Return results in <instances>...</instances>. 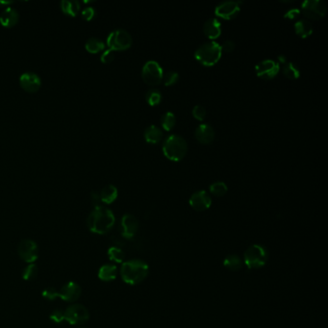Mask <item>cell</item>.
I'll use <instances>...</instances> for the list:
<instances>
[{
    "instance_id": "1",
    "label": "cell",
    "mask_w": 328,
    "mask_h": 328,
    "mask_svg": "<svg viewBox=\"0 0 328 328\" xmlns=\"http://www.w3.org/2000/svg\"><path fill=\"white\" fill-rule=\"evenodd\" d=\"M116 218L114 213L103 206L95 207L87 220V226L92 233L105 235L115 226Z\"/></svg>"
},
{
    "instance_id": "2",
    "label": "cell",
    "mask_w": 328,
    "mask_h": 328,
    "mask_svg": "<svg viewBox=\"0 0 328 328\" xmlns=\"http://www.w3.org/2000/svg\"><path fill=\"white\" fill-rule=\"evenodd\" d=\"M149 265L142 260H130L125 262L121 268V277L129 285H138L149 276Z\"/></svg>"
},
{
    "instance_id": "3",
    "label": "cell",
    "mask_w": 328,
    "mask_h": 328,
    "mask_svg": "<svg viewBox=\"0 0 328 328\" xmlns=\"http://www.w3.org/2000/svg\"><path fill=\"white\" fill-rule=\"evenodd\" d=\"M188 152L186 140L179 135L169 136L163 144V153L171 161L179 162L183 160Z\"/></svg>"
},
{
    "instance_id": "4",
    "label": "cell",
    "mask_w": 328,
    "mask_h": 328,
    "mask_svg": "<svg viewBox=\"0 0 328 328\" xmlns=\"http://www.w3.org/2000/svg\"><path fill=\"white\" fill-rule=\"evenodd\" d=\"M221 46L216 42H208L202 45L196 52L195 58L203 66L212 67L216 65L222 58Z\"/></svg>"
},
{
    "instance_id": "5",
    "label": "cell",
    "mask_w": 328,
    "mask_h": 328,
    "mask_svg": "<svg viewBox=\"0 0 328 328\" xmlns=\"http://www.w3.org/2000/svg\"><path fill=\"white\" fill-rule=\"evenodd\" d=\"M268 250L261 245H252L244 253L245 264L251 270L264 267L268 262Z\"/></svg>"
},
{
    "instance_id": "6",
    "label": "cell",
    "mask_w": 328,
    "mask_h": 328,
    "mask_svg": "<svg viewBox=\"0 0 328 328\" xmlns=\"http://www.w3.org/2000/svg\"><path fill=\"white\" fill-rule=\"evenodd\" d=\"M133 43L132 36L126 30L118 29L113 31L107 38V46L113 51L126 50Z\"/></svg>"
},
{
    "instance_id": "7",
    "label": "cell",
    "mask_w": 328,
    "mask_h": 328,
    "mask_svg": "<svg viewBox=\"0 0 328 328\" xmlns=\"http://www.w3.org/2000/svg\"><path fill=\"white\" fill-rule=\"evenodd\" d=\"M65 322L72 326H78L87 323L90 319L89 310L81 304H73L64 312Z\"/></svg>"
},
{
    "instance_id": "8",
    "label": "cell",
    "mask_w": 328,
    "mask_h": 328,
    "mask_svg": "<svg viewBox=\"0 0 328 328\" xmlns=\"http://www.w3.org/2000/svg\"><path fill=\"white\" fill-rule=\"evenodd\" d=\"M164 72L162 67L156 61L147 62L142 70V78L149 86H157L163 80Z\"/></svg>"
},
{
    "instance_id": "9",
    "label": "cell",
    "mask_w": 328,
    "mask_h": 328,
    "mask_svg": "<svg viewBox=\"0 0 328 328\" xmlns=\"http://www.w3.org/2000/svg\"><path fill=\"white\" fill-rule=\"evenodd\" d=\"M327 4L323 0H306L302 4L303 15L313 21L323 19L327 14Z\"/></svg>"
},
{
    "instance_id": "10",
    "label": "cell",
    "mask_w": 328,
    "mask_h": 328,
    "mask_svg": "<svg viewBox=\"0 0 328 328\" xmlns=\"http://www.w3.org/2000/svg\"><path fill=\"white\" fill-rule=\"evenodd\" d=\"M20 258L28 264H34L39 257V249L35 241L25 239L23 240L18 248Z\"/></svg>"
},
{
    "instance_id": "11",
    "label": "cell",
    "mask_w": 328,
    "mask_h": 328,
    "mask_svg": "<svg viewBox=\"0 0 328 328\" xmlns=\"http://www.w3.org/2000/svg\"><path fill=\"white\" fill-rule=\"evenodd\" d=\"M280 71L279 63L275 60H264L256 65L255 72L258 77L265 79V80H271L274 79L278 76Z\"/></svg>"
},
{
    "instance_id": "12",
    "label": "cell",
    "mask_w": 328,
    "mask_h": 328,
    "mask_svg": "<svg viewBox=\"0 0 328 328\" xmlns=\"http://www.w3.org/2000/svg\"><path fill=\"white\" fill-rule=\"evenodd\" d=\"M240 4L241 2L238 1H226L222 2L216 7L215 13L218 17L225 19V20H233L235 19L240 11Z\"/></svg>"
},
{
    "instance_id": "13",
    "label": "cell",
    "mask_w": 328,
    "mask_h": 328,
    "mask_svg": "<svg viewBox=\"0 0 328 328\" xmlns=\"http://www.w3.org/2000/svg\"><path fill=\"white\" fill-rule=\"evenodd\" d=\"M82 294L81 287L74 281L66 283L59 291V299L67 303H75Z\"/></svg>"
},
{
    "instance_id": "14",
    "label": "cell",
    "mask_w": 328,
    "mask_h": 328,
    "mask_svg": "<svg viewBox=\"0 0 328 328\" xmlns=\"http://www.w3.org/2000/svg\"><path fill=\"white\" fill-rule=\"evenodd\" d=\"M189 203L194 210L198 212H203L210 208L212 204V199L207 192L199 191L192 195Z\"/></svg>"
},
{
    "instance_id": "15",
    "label": "cell",
    "mask_w": 328,
    "mask_h": 328,
    "mask_svg": "<svg viewBox=\"0 0 328 328\" xmlns=\"http://www.w3.org/2000/svg\"><path fill=\"white\" fill-rule=\"evenodd\" d=\"M121 228L123 237L131 240L136 236L139 230V222L133 215L126 214L122 219Z\"/></svg>"
},
{
    "instance_id": "16",
    "label": "cell",
    "mask_w": 328,
    "mask_h": 328,
    "mask_svg": "<svg viewBox=\"0 0 328 328\" xmlns=\"http://www.w3.org/2000/svg\"><path fill=\"white\" fill-rule=\"evenodd\" d=\"M20 85L28 93H36L42 86V80L34 73H25L20 77Z\"/></svg>"
},
{
    "instance_id": "17",
    "label": "cell",
    "mask_w": 328,
    "mask_h": 328,
    "mask_svg": "<svg viewBox=\"0 0 328 328\" xmlns=\"http://www.w3.org/2000/svg\"><path fill=\"white\" fill-rule=\"evenodd\" d=\"M20 20L19 12L10 7L5 8L2 13L0 14V25L5 28H12L18 25Z\"/></svg>"
},
{
    "instance_id": "18",
    "label": "cell",
    "mask_w": 328,
    "mask_h": 328,
    "mask_svg": "<svg viewBox=\"0 0 328 328\" xmlns=\"http://www.w3.org/2000/svg\"><path fill=\"white\" fill-rule=\"evenodd\" d=\"M195 136L196 139L202 145H209L213 143L215 139V131L211 126L207 124H202L196 129Z\"/></svg>"
},
{
    "instance_id": "19",
    "label": "cell",
    "mask_w": 328,
    "mask_h": 328,
    "mask_svg": "<svg viewBox=\"0 0 328 328\" xmlns=\"http://www.w3.org/2000/svg\"><path fill=\"white\" fill-rule=\"evenodd\" d=\"M203 32L208 39L213 41L215 39H218L221 36V34H222V25L217 19L211 18L204 24Z\"/></svg>"
},
{
    "instance_id": "20",
    "label": "cell",
    "mask_w": 328,
    "mask_h": 328,
    "mask_svg": "<svg viewBox=\"0 0 328 328\" xmlns=\"http://www.w3.org/2000/svg\"><path fill=\"white\" fill-rule=\"evenodd\" d=\"M118 276V268L115 265H103L99 271L98 277L104 281V282H110L117 278Z\"/></svg>"
},
{
    "instance_id": "21",
    "label": "cell",
    "mask_w": 328,
    "mask_h": 328,
    "mask_svg": "<svg viewBox=\"0 0 328 328\" xmlns=\"http://www.w3.org/2000/svg\"><path fill=\"white\" fill-rule=\"evenodd\" d=\"M100 197L101 203L112 204L118 199V189L114 185H107L101 190Z\"/></svg>"
},
{
    "instance_id": "22",
    "label": "cell",
    "mask_w": 328,
    "mask_h": 328,
    "mask_svg": "<svg viewBox=\"0 0 328 328\" xmlns=\"http://www.w3.org/2000/svg\"><path fill=\"white\" fill-rule=\"evenodd\" d=\"M145 139L150 144H158L163 139V132L156 126H150L145 131Z\"/></svg>"
},
{
    "instance_id": "23",
    "label": "cell",
    "mask_w": 328,
    "mask_h": 328,
    "mask_svg": "<svg viewBox=\"0 0 328 328\" xmlns=\"http://www.w3.org/2000/svg\"><path fill=\"white\" fill-rule=\"evenodd\" d=\"M295 31L298 36L305 39L313 33V26L307 20H300L295 24Z\"/></svg>"
},
{
    "instance_id": "24",
    "label": "cell",
    "mask_w": 328,
    "mask_h": 328,
    "mask_svg": "<svg viewBox=\"0 0 328 328\" xmlns=\"http://www.w3.org/2000/svg\"><path fill=\"white\" fill-rule=\"evenodd\" d=\"M61 10L67 16L76 17L80 11V3L75 0H63L61 1Z\"/></svg>"
},
{
    "instance_id": "25",
    "label": "cell",
    "mask_w": 328,
    "mask_h": 328,
    "mask_svg": "<svg viewBox=\"0 0 328 328\" xmlns=\"http://www.w3.org/2000/svg\"><path fill=\"white\" fill-rule=\"evenodd\" d=\"M224 266L232 272H237L243 267V260L238 255H228L224 261Z\"/></svg>"
},
{
    "instance_id": "26",
    "label": "cell",
    "mask_w": 328,
    "mask_h": 328,
    "mask_svg": "<svg viewBox=\"0 0 328 328\" xmlns=\"http://www.w3.org/2000/svg\"><path fill=\"white\" fill-rule=\"evenodd\" d=\"M104 48H105V44L101 40H99L98 38H91L85 44L86 50L92 54L101 52V50H104Z\"/></svg>"
},
{
    "instance_id": "27",
    "label": "cell",
    "mask_w": 328,
    "mask_h": 328,
    "mask_svg": "<svg viewBox=\"0 0 328 328\" xmlns=\"http://www.w3.org/2000/svg\"><path fill=\"white\" fill-rule=\"evenodd\" d=\"M283 75L286 76L288 79H299L301 76V72L299 68L292 62L285 63L284 68H283Z\"/></svg>"
},
{
    "instance_id": "28",
    "label": "cell",
    "mask_w": 328,
    "mask_h": 328,
    "mask_svg": "<svg viewBox=\"0 0 328 328\" xmlns=\"http://www.w3.org/2000/svg\"><path fill=\"white\" fill-rule=\"evenodd\" d=\"M177 123V119L174 113L167 112L161 118V125L166 131H171Z\"/></svg>"
},
{
    "instance_id": "29",
    "label": "cell",
    "mask_w": 328,
    "mask_h": 328,
    "mask_svg": "<svg viewBox=\"0 0 328 328\" xmlns=\"http://www.w3.org/2000/svg\"><path fill=\"white\" fill-rule=\"evenodd\" d=\"M108 256L111 261L116 263H123L126 258V253L118 247H112L108 250Z\"/></svg>"
},
{
    "instance_id": "30",
    "label": "cell",
    "mask_w": 328,
    "mask_h": 328,
    "mask_svg": "<svg viewBox=\"0 0 328 328\" xmlns=\"http://www.w3.org/2000/svg\"><path fill=\"white\" fill-rule=\"evenodd\" d=\"M227 186L225 182L218 181L210 186V192L216 197H223L227 193Z\"/></svg>"
},
{
    "instance_id": "31",
    "label": "cell",
    "mask_w": 328,
    "mask_h": 328,
    "mask_svg": "<svg viewBox=\"0 0 328 328\" xmlns=\"http://www.w3.org/2000/svg\"><path fill=\"white\" fill-rule=\"evenodd\" d=\"M146 99L151 106H156L162 101V94L157 89H151L147 93Z\"/></svg>"
},
{
    "instance_id": "32",
    "label": "cell",
    "mask_w": 328,
    "mask_h": 328,
    "mask_svg": "<svg viewBox=\"0 0 328 328\" xmlns=\"http://www.w3.org/2000/svg\"><path fill=\"white\" fill-rule=\"evenodd\" d=\"M38 272L39 269L35 264H28V266H26L23 272V279H25L26 281L33 280L37 278Z\"/></svg>"
},
{
    "instance_id": "33",
    "label": "cell",
    "mask_w": 328,
    "mask_h": 328,
    "mask_svg": "<svg viewBox=\"0 0 328 328\" xmlns=\"http://www.w3.org/2000/svg\"><path fill=\"white\" fill-rule=\"evenodd\" d=\"M179 80V76L178 74L176 73V72H173V71H170L168 73H166L164 76H163V80L162 82H164L165 86H173L175 84H177Z\"/></svg>"
},
{
    "instance_id": "34",
    "label": "cell",
    "mask_w": 328,
    "mask_h": 328,
    "mask_svg": "<svg viewBox=\"0 0 328 328\" xmlns=\"http://www.w3.org/2000/svg\"><path fill=\"white\" fill-rule=\"evenodd\" d=\"M42 296L44 299L48 300V301H55L57 299H59V291H57L55 288H47L42 292Z\"/></svg>"
},
{
    "instance_id": "35",
    "label": "cell",
    "mask_w": 328,
    "mask_h": 328,
    "mask_svg": "<svg viewBox=\"0 0 328 328\" xmlns=\"http://www.w3.org/2000/svg\"><path fill=\"white\" fill-rule=\"evenodd\" d=\"M206 114H207L206 109L202 105H196L193 109V116L198 121H201V122L204 121L206 118Z\"/></svg>"
},
{
    "instance_id": "36",
    "label": "cell",
    "mask_w": 328,
    "mask_h": 328,
    "mask_svg": "<svg viewBox=\"0 0 328 328\" xmlns=\"http://www.w3.org/2000/svg\"><path fill=\"white\" fill-rule=\"evenodd\" d=\"M51 321L55 324H61L65 322V317H64V312L61 310H55L51 313L50 316Z\"/></svg>"
},
{
    "instance_id": "37",
    "label": "cell",
    "mask_w": 328,
    "mask_h": 328,
    "mask_svg": "<svg viewBox=\"0 0 328 328\" xmlns=\"http://www.w3.org/2000/svg\"><path fill=\"white\" fill-rule=\"evenodd\" d=\"M95 15H96V11L93 7H86L81 13L82 19L87 22L92 21L95 18Z\"/></svg>"
},
{
    "instance_id": "38",
    "label": "cell",
    "mask_w": 328,
    "mask_h": 328,
    "mask_svg": "<svg viewBox=\"0 0 328 328\" xmlns=\"http://www.w3.org/2000/svg\"><path fill=\"white\" fill-rule=\"evenodd\" d=\"M114 59H115V54H114V51L111 50L104 51L101 54V61L103 64H109V63L113 62Z\"/></svg>"
},
{
    "instance_id": "39",
    "label": "cell",
    "mask_w": 328,
    "mask_h": 328,
    "mask_svg": "<svg viewBox=\"0 0 328 328\" xmlns=\"http://www.w3.org/2000/svg\"><path fill=\"white\" fill-rule=\"evenodd\" d=\"M221 49H222V52L224 51L226 53H230L235 50V44L232 41L227 40L221 46Z\"/></svg>"
},
{
    "instance_id": "40",
    "label": "cell",
    "mask_w": 328,
    "mask_h": 328,
    "mask_svg": "<svg viewBox=\"0 0 328 328\" xmlns=\"http://www.w3.org/2000/svg\"><path fill=\"white\" fill-rule=\"evenodd\" d=\"M300 15H301V11H300L299 9H291V10H289V11L285 14L284 18H285V19H288V20H295V19H297Z\"/></svg>"
},
{
    "instance_id": "41",
    "label": "cell",
    "mask_w": 328,
    "mask_h": 328,
    "mask_svg": "<svg viewBox=\"0 0 328 328\" xmlns=\"http://www.w3.org/2000/svg\"><path fill=\"white\" fill-rule=\"evenodd\" d=\"M11 4H14V1H0V7H10Z\"/></svg>"
}]
</instances>
